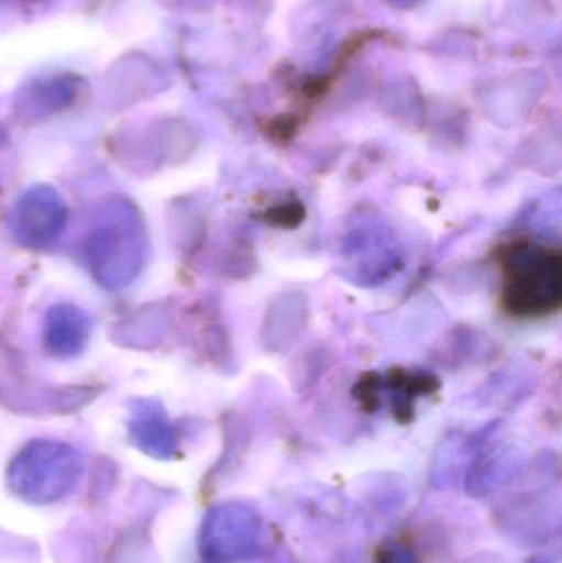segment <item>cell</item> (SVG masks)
Returning <instances> with one entry per match:
<instances>
[{"label": "cell", "mask_w": 562, "mask_h": 563, "mask_svg": "<svg viewBox=\"0 0 562 563\" xmlns=\"http://www.w3.org/2000/svg\"><path fill=\"white\" fill-rule=\"evenodd\" d=\"M91 318L75 305L62 303L49 308L43 324V346L56 360H71L88 346Z\"/></svg>", "instance_id": "obj_8"}, {"label": "cell", "mask_w": 562, "mask_h": 563, "mask_svg": "<svg viewBox=\"0 0 562 563\" xmlns=\"http://www.w3.org/2000/svg\"><path fill=\"white\" fill-rule=\"evenodd\" d=\"M376 563H419V558L408 545L393 542L379 551Z\"/></svg>", "instance_id": "obj_10"}, {"label": "cell", "mask_w": 562, "mask_h": 563, "mask_svg": "<svg viewBox=\"0 0 562 563\" xmlns=\"http://www.w3.org/2000/svg\"><path fill=\"white\" fill-rule=\"evenodd\" d=\"M266 528L260 512L243 501H227L208 509L198 531V554L203 563H244L260 555Z\"/></svg>", "instance_id": "obj_4"}, {"label": "cell", "mask_w": 562, "mask_h": 563, "mask_svg": "<svg viewBox=\"0 0 562 563\" xmlns=\"http://www.w3.org/2000/svg\"><path fill=\"white\" fill-rule=\"evenodd\" d=\"M147 250L144 221L129 201L106 205L82 246L86 266L99 285L119 290L141 273Z\"/></svg>", "instance_id": "obj_1"}, {"label": "cell", "mask_w": 562, "mask_h": 563, "mask_svg": "<svg viewBox=\"0 0 562 563\" xmlns=\"http://www.w3.org/2000/svg\"><path fill=\"white\" fill-rule=\"evenodd\" d=\"M495 522L508 541L521 548H541L561 532L560 486L538 482L508 493L495 505Z\"/></svg>", "instance_id": "obj_5"}, {"label": "cell", "mask_w": 562, "mask_h": 563, "mask_svg": "<svg viewBox=\"0 0 562 563\" xmlns=\"http://www.w3.org/2000/svg\"><path fill=\"white\" fill-rule=\"evenodd\" d=\"M129 439L135 449L155 460H172L178 452V433L154 400H137L129 420Z\"/></svg>", "instance_id": "obj_7"}, {"label": "cell", "mask_w": 562, "mask_h": 563, "mask_svg": "<svg viewBox=\"0 0 562 563\" xmlns=\"http://www.w3.org/2000/svg\"><path fill=\"white\" fill-rule=\"evenodd\" d=\"M85 460L75 446L36 439L16 452L7 468V488L20 501L48 506L68 498L81 482Z\"/></svg>", "instance_id": "obj_2"}, {"label": "cell", "mask_w": 562, "mask_h": 563, "mask_svg": "<svg viewBox=\"0 0 562 563\" xmlns=\"http://www.w3.org/2000/svg\"><path fill=\"white\" fill-rule=\"evenodd\" d=\"M68 221L62 195L48 185L29 188L13 205L10 231L22 246L43 250L58 241Z\"/></svg>", "instance_id": "obj_6"}, {"label": "cell", "mask_w": 562, "mask_h": 563, "mask_svg": "<svg viewBox=\"0 0 562 563\" xmlns=\"http://www.w3.org/2000/svg\"><path fill=\"white\" fill-rule=\"evenodd\" d=\"M560 251L533 243H515L504 256V303L517 317H543L558 310L562 298Z\"/></svg>", "instance_id": "obj_3"}, {"label": "cell", "mask_w": 562, "mask_h": 563, "mask_svg": "<svg viewBox=\"0 0 562 563\" xmlns=\"http://www.w3.org/2000/svg\"><path fill=\"white\" fill-rule=\"evenodd\" d=\"M524 455L515 450L487 453L469 468L465 489L471 498H488L500 489L515 485L524 476Z\"/></svg>", "instance_id": "obj_9"}]
</instances>
